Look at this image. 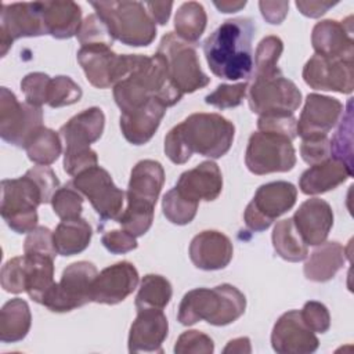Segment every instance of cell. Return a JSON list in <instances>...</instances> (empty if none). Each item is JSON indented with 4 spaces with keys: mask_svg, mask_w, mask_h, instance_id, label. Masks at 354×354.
Masks as SVG:
<instances>
[{
    "mask_svg": "<svg viewBox=\"0 0 354 354\" xmlns=\"http://www.w3.org/2000/svg\"><path fill=\"white\" fill-rule=\"evenodd\" d=\"M292 220L306 245L318 246L329 235L333 225V212L326 201L310 198L299 206Z\"/></svg>",
    "mask_w": 354,
    "mask_h": 354,
    "instance_id": "7402d4cb",
    "label": "cell"
},
{
    "mask_svg": "<svg viewBox=\"0 0 354 354\" xmlns=\"http://www.w3.org/2000/svg\"><path fill=\"white\" fill-rule=\"evenodd\" d=\"M43 127L40 106L19 102L7 87L0 90V136L8 144L25 148L32 136Z\"/></svg>",
    "mask_w": 354,
    "mask_h": 354,
    "instance_id": "7c38bea8",
    "label": "cell"
},
{
    "mask_svg": "<svg viewBox=\"0 0 354 354\" xmlns=\"http://www.w3.org/2000/svg\"><path fill=\"white\" fill-rule=\"evenodd\" d=\"M351 17L346 21L325 19L315 24L311 35L313 48L317 55L329 59L353 61L354 41Z\"/></svg>",
    "mask_w": 354,
    "mask_h": 354,
    "instance_id": "ffe728a7",
    "label": "cell"
},
{
    "mask_svg": "<svg viewBox=\"0 0 354 354\" xmlns=\"http://www.w3.org/2000/svg\"><path fill=\"white\" fill-rule=\"evenodd\" d=\"M83 91L77 83H75L69 76H55L51 77L48 86L47 105L51 108H61L79 102Z\"/></svg>",
    "mask_w": 354,
    "mask_h": 354,
    "instance_id": "60d3db41",
    "label": "cell"
},
{
    "mask_svg": "<svg viewBox=\"0 0 354 354\" xmlns=\"http://www.w3.org/2000/svg\"><path fill=\"white\" fill-rule=\"evenodd\" d=\"M47 35L41 1L1 4L0 12V54L4 57L14 40L19 37H33Z\"/></svg>",
    "mask_w": 354,
    "mask_h": 354,
    "instance_id": "9a60e30c",
    "label": "cell"
},
{
    "mask_svg": "<svg viewBox=\"0 0 354 354\" xmlns=\"http://www.w3.org/2000/svg\"><path fill=\"white\" fill-rule=\"evenodd\" d=\"M98 156L91 148L65 149L64 151V170L69 176H76L93 166H97Z\"/></svg>",
    "mask_w": 354,
    "mask_h": 354,
    "instance_id": "f907efd6",
    "label": "cell"
},
{
    "mask_svg": "<svg viewBox=\"0 0 354 354\" xmlns=\"http://www.w3.org/2000/svg\"><path fill=\"white\" fill-rule=\"evenodd\" d=\"M337 3H330V1H319V0H297L296 1V7L299 8V11L310 18H318L321 15H324L329 8H332L333 6H336Z\"/></svg>",
    "mask_w": 354,
    "mask_h": 354,
    "instance_id": "680465c9",
    "label": "cell"
},
{
    "mask_svg": "<svg viewBox=\"0 0 354 354\" xmlns=\"http://www.w3.org/2000/svg\"><path fill=\"white\" fill-rule=\"evenodd\" d=\"M32 325V314L25 300L15 297L0 310V340L15 343L22 340Z\"/></svg>",
    "mask_w": 354,
    "mask_h": 354,
    "instance_id": "d6a6232c",
    "label": "cell"
},
{
    "mask_svg": "<svg viewBox=\"0 0 354 354\" xmlns=\"http://www.w3.org/2000/svg\"><path fill=\"white\" fill-rule=\"evenodd\" d=\"M184 94L169 76L166 61L155 55L134 54L129 75L113 86V98L122 112L136 109L149 100H158L166 108L177 104Z\"/></svg>",
    "mask_w": 354,
    "mask_h": 354,
    "instance_id": "3957f363",
    "label": "cell"
},
{
    "mask_svg": "<svg viewBox=\"0 0 354 354\" xmlns=\"http://www.w3.org/2000/svg\"><path fill=\"white\" fill-rule=\"evenodd\" d=\"M342 113L343 104L339 100L311 93L306 97L304 108L296 122V133L301 140L328 136Z\"/></svg>",
    "mask_w": 354,
    "mask_h": 354,
    "instance_id": "e0dca14e",
    "label": "cell"
},
{
    "mask_svg": "<svg viewBox=\"0 0 354 354\" xmlns=\"http://www.w3.org/2000/svg\"><path fill=\"white\" fill-rule=\"evenodd\" d=\"M145 7L149 10V14L155 24L158 22L159 25H165L169 21L170 11L173 7L171 1H148L145 3Z\"/></svg>",
    "mask_w": 354,
    "mask_h": 354,
    "instance_id": "91938a15",
    "label": "cell"
},
{
    "mask_svg": "<svg viewBox=\"0 0 354 354\" xmlns=\"http://www.w3.org/2000/svg\"><path fill=\"white\" fill-rule=\"evenodd\" d=\"M98 271L90 261L69 264L43 300V306L53 313H68L91 301V285Z\"/></svg>",
    "mask_w": 354,
    "mask_h": 354,
    "instance_id": "30bf717a",
    "label": "cell"
},
{
    "mask_svg": "<svg viewBox=\"0 0 354 354\" xmlns=\"http://www.w3.org/2000/svg\"><path fill=\"white\" fill-rule=\"evenodd\" d=\"M77 40L84 46H108L112 47L113 39L106 28V25L102 22V19L97 14L88 15L83 22L77 32Z\"/></svg>",
    "mask_w": 354,
    "mask_h": 354,
    "instance_id": "ee69618b",
    "label": "cell"
},
{
    "mask_svg": "<svg viewBox=\"0 0 354 354\" xmlns=\"http://www.w3.org/2000/svg\"><path fill=\"white\" fill-rule=\"evenodd\" d=\"M272 246L279 257L286 261L297 263L306 260L308 249L297 232L293 220L285 218L275 224L272 230Z\"/></svg>",
    "mask_w": 354,
    "mask_h": 354,
    "instance_id": "836d02e7",
    "label": "cell"
},
{
    "mask_svg": "<svg viewBox=\"0 0 354 354\" xmlns=\"http://www.w3.org/2000/svg\"><path fill=\"white\" fill-rule=\"evenodd\" d=\"M353 112H351V100L347 102V109L343 115L339 129L336 130L330 144V158L343 162L350 170H353Z\"/></svg>",
    "mask_w": 354,
    "mask_h": 354,
    "instance_id": "f35d334b",
    "label": "cell"
},
{
    "mask_svg": "<svg viewBox=\"0 0 354 354\" xmlns=\"http://www.w3.org/2000/svg\"><path fill=\"white\" fill-rule=\"evenodd\" d=\"M105 126V115L101 108L91 106L71 118L59 129V137L65 149L90 148V144L100 140Z\"/></svg>",
    "mask_w": 354,
    "mask_h": 354,
    "instance_id": "484cf974",
    "label": "cell"
},
{
    "mask_svg": "<svg viewBox=\"0 0 354 354\" xmlns=\"http://www.w3.org/2000/svg\"><path fill=\"white\" fill-rule=\"evenodd\" d=\"M297 199V189L288 181H272L257 188L246 206L243 220L252 231L267 230L275 218L290 210Z\"/></svg>",
    "mask_w": 354,
    "mask_h": 354,
    "instance_id": "8fae6325",
    "label": "cell"
},
{
    "mask_svg": "<svg viewBox=\"0 0 354 354\" xmlns=\"http://www.w3.org/2000/svg\"><path fill=\"white\" fill-rule=\"evenodd\" d=\"M346 252L342 243L336 241L324 242L313 250L304 263V275L314 282H326L332 279L343 267Z\"/></svg>",
    "mask_w": 354,
    "mask_h": 354,
    "instance_id": "f546056e",
    "label": "cell"
},
{
    "mask_svg": "<svg viewBox=\"0 0 354 354\" xmlns=\"http://www.w3.org/2000/svg\"><path fill=\"white\" fill-rule=\"evenodd\" d=\"M188 201H214L223 189V176L217 163L205 160L196 167L181 173L174 187Z\"/></svg>",
    "mask_w": 354,
    "mask_h": 354,
    "instance_id": "cb8c5ba5",
    "label": "cell"
},
{
    "mask_svg": "<svg viewBox=\"0 0 354 354\" xmlns=\"http://www.w3.org/2000/svg\"><path fill=\"white\" fill-rule=\"evenodd\" d=\"M163 183L165 170L159 162L152 159L140 160L131 169L126 198L156 205Z\"/></svg>",
    "mask_w": 354,
    "mask_h": 354,
    "instance_id": "f1b7e54d",
    "label": "cell"
},
{
    "mask_svg": "<svg viewBox=\"0 0 354 354\" xmlns=\"http://www.w3.org/2000/svg\"><path fill=\"white\" fill-rule=\"evenodd\" d=\"M41 203L43 194L28 173L1 181L0 213L12 231L26 234L35 230L37 227L36 209Z\"/></svg>",
    "mask_w": 354,
    "mask_h": 354,
    "instance_id": "8992f818",
    "label": "cell"
},
{
    "mask_svg": "<svg viewBox=\"0 0 354 354\" xmlns=\"http://www.w3.org/2000/svg\"><path fill=\"white\" fill-rule=\"evenodd\" d=\"M245 163L249 171L257 176L285 173L295 167L296 151L292 140L285 136L256 131L249 138Z\"/></svg>",
    "mask_w": 354,
    "mask_h": 354,
    "instance_id": "9c48e42d",
    "label": "cell"
},
{
    "mask_svg": "<svg viewBox=\"0 0 354 354\" xmlns=\"http://www.w3.org/2000/svg\"><path fill=\"white\" fill-rule=\"evenodd\" d=\"M283 51V43L278 36L264 37L254 54V75L270 73L278 68V59Z\"/></svg>",
    "mask_w": 354,
    "mask_h": 354,
    "instance_id": "7bdbcfd3",
    "label": "cell"
},
{
    "mask_svg": "<svg viewBox=\"0 0 354 354\" xmlns=\"http://www.w3.org/2000/svg\"><path fill=\"white\" fill-rule=\"evenodd\" d=\"M235 126L218 113H192L165 137V153L176 163L188 162L192 153L221 158L234 141Z\"/></svg>",
    "mask_w": 354,
    "mask_h": 354,
    "instance_id": "6da1fadb",
    "label": "cell"
},
{
    "mask_svg": "<svg viewBox=\"0 0 354 354\" xmlns=\"http://www.w3.org/2000/svg\"><path fill=\"white\" fill-rule=\"evenodd\" d=\"M91 235V225L84 218L62 220L53 232L57 253L66 257L83 252L90 245Z\"/></svg>",
    "mask_w": 354,
    "mask_h": 354,
    "instance_id": "4dcf8cb0",
    "label": "cell"
},
{
    "mask_svg": "<svg viewBox=\"0 0 354 354\" xmlns=\"http://www.w3.org/2000/svg\"><path fill=\"white\" fill-rule=\"evenodd\" d=\"M24 253L25 254H43L51 259H55L57 249L54 246L53 232L47 227H36L30 232L24 243Z\"/></svg>",
    "mask_w": 354,
    "mask_h": 354,
    "instance_id": "c3c4849f",
    "label": "cell"
},
{
    "mask_svg": "<svg viewBox=\"0 0 354 354\" xmlns=\"http://www.w3.org/2000/svg\"><path fill=\"white\" fill-rule=\"evenodd\" d=\"M256 26L246 17L224 21L203 43L206 62L213 75L239 80L249 77L253 68L252 40Z\"/></svg>",
    "mask_w": 354,
    "mask_h": 354,
    "instance_id": "7a4b0ae2",
    "label": "cell"
},
{
    "mask_svg": "<svg viewBox=\"0 0 354 354\" xmlns=\"http://www.w3.org/2000/svg\"><path fill=\"white\" fill-rule=\"evenodd\" d=\"M196 202L184 198L176 188H171L163 195L162 210L166 218L177 225L189 224L198 212Z\"/></svg>",
    "mask_w": 354,
    "mask_h": 354,
    "instance_id": "ab89813d",
    "label": "cell"
},
{
    "mask_svg": "<svg viewBox=\"0 0 354 354\" xmlns=\"http://www.w3.org/2000/svg\"><path fill=\"white\" fill-rule=\"evenodd\" d=\"M39 185L43 194V203H51V198L55 191L59 188V181L54 173V170L48 166L37 165L26 171Z\"/></svg>",
    "mask_w": 354,
    "mask_h": 354,
    "instance_id": "11a10c76",
    "label": "cell"
},
{
    "mask_svg": "<svg viewBox=\"0 0 354 354\" xmlns=\"http://www.w3.org/2000/svg\"><path fill=\"white\" fill-rule=\"evenodd\" d=\"M101 242L108 252L115 254L127 253L138 246L136 236L124 230H112L105 232L101 238Z\"/></svg>",
    "mask_w": 354,
    "mask_h": 354,
    "instance_id": "9f6ffc18",
    "label": "cell"
},
{
    "mask_svg": "<svg viewBox=\"0 0 354 354\" xmlns=\"http://www.w3.org/2000/svg\"><path fill=\"white\" fill-rule=\"evenodd\" d=\"M248 93V83L236 84H220L216 90L205 97V102L220 109L238 106Z\"/></svg>",
    "mask_w": 354,
    "mask_h": 354,
    "instance_id": "bcb514c9",
    "label": "cell"
},
{
    "mask_svg": "<svg viewBox=\"0 0 354 354\" xmlns=\"http://www.w3.org/2000/svg\"><path fill=\"white\" fill-rule=\"evenodd\" d=\"M51 206L54 213L61 220L80 217L83 210V196L82 194L69 183L59 187L51 198Z\"/></svg>",
    "mask_w": 354,
    "mask_h": 354,
    "instance_id": "b9f144b4",
    "label": "cell"
},
{
    "mask_svg": "<svg viewBox=\"0 0 354 354\" xmlns=\"http://www.w3.org/2000/svg\"><path fill=\"white\" fill-rule=\"evenodd\" d=\"M50 80L51 77L43 72L28 73L21 80V90L25 95L26 102L35 106H41L43 104H47Z\"/></svg>",
    "mask_w": 354,
    "mask_h": 354,
    "instance_id": "7dc6e473",
    "label": "cell"
},
{
    "mask_svg": "<svg viewBox=\"0 0 354 354\" xmlns=\"http://www.w3.org/2000/svg\"><path fill=\"white\" fill-rule=\"evenodd\" d=\"M25 151L33 163L48 166L61 155L62 145L59 134L43 126L28 141Z\"/></svg>",
    "mask_w": 354,
    "mask_h": 354,
    "instance_id": "d590c367",
    "label": "cell"
},
{
    "mask_svg": "<svg viewBox=\"0 0 354 354\" xmlns=\"http://www.w3.org/2000/svg\"><path fill=\"white\" fill-rule=\"evenodd\" d=\"M304 82L314 90L350 94L354 88L353 61L313 55L303 68Z\"/></svg>",
    "mask_w": 354,
    "mask_h": 354,
    "instance_id": "2e32d148",
    "label": "cell"
},
{
    "mask_svg": "<svg viewBox=\"0 0 354 354\" xmlns=\"http://www.w3.org/2000/svg\"><path fill=\"white\" fill-rule=\"evenodd\" d=\"M271 346L279 354H307L314 353L319 342L315 333L304 324L300 311L290 310L275 322L271 333Z\"/></svg>",
    "mask_w": 354,
    "mask_h": 354,
    "instance_id": "ac0fdd59",
    "label": "cell"
},
{
    "mask_svg": "<svg viewBox=\"0 0 354 354\" xmlns=\"http://www.w3.org/2000/svg\"><path fill=\"white\" fill-rule=\"evenodd\" d=\"M1 288L8 293L26 292L25 256L10 259L1 268Z\"/></svg>",
    "mask_w": 354,
    "mask_h": 354,
    "instance_id": "f6af8a7d",
    "label": "cell"
},
{
    "mask_svg": "<svg viewBox=\"0 0 354 354\" xmlns=\"http://www.w3.org/2000/svg\"><path fill=\"white\" fill-rule=\"evenodd\" d=\"M301 104L297 86L281 69L253 76L249 87V106L260 116H289Z\"/></svg>",
    "mask_w": 354,
    "mask_h": 354,
    "instance_id": "52a82bcc",
    "label": "cell"
},
{
    "mask_svg": "<svg viewBox=\"0 0 354 354\" xmlns=\"http://www.w3.org/2000/svg\"><path fill=\"white\" fill-rule=\"evenodd\" d=\"M169 333V321L162 310L141 308L129 332L130 353H163L162 344Z\"/></svg>",
    "mask_w": 354,
    "mask_h": 354,
    "instance_id": "44dd1931",
    "label": "cell"
},
{
    "mask_svg": "<svg viewBox=\"0 0 354 354\" xmlns=\"http://www.w3.org/2000/svg\"><path fill=\"white\" fill-rule=\"evenodd\" d=\"M263 18L271 25H279L289 10V1H260L259 3Z\"/></svg>",
    "mask_w": 354,
    "mask_h": 354,
    "instance_id": "6f0895ef",
    "label": "cell"
},
{
    "mask_svg": "<svg viewBox=\"0 0 354 354\" xmlns=\"http://www.w3.org/2000/svg\"><path fill=\"white\" fill-rule=\"evenodd\" d=\"M300 155L310 166L330 158V144L328 136L303 140L300 145Z\"/></svg>",
    "mask_w": 354,
    "mask_h": 354,
    "instance_id": "f5cc1de1",
    "label": "cell"
},
{
    "mask_svg": "<svg viewBox=\"0 0 354 354\" xmlns=\"http://www.w3.org/2000/svg\"><path fill=\"white\" fill-rule=\"evenodd\" d=\"M173 290L170 282L158 274H147L140 285L138 293L136 296V307L141 308H158L163 310L170 299Z\"/></svg>",
    "mask_w": 354,
    "mask_h": 354,
    "instance_id": "8d00e7d4",
    "label": "cell"
},
{
    "mask_svg": "<svg viewBox=\"0 0 354 354\" xmlns=\"http://www.w3.org/2000/svg\"><path fill=\"white\" fill-rule=\"evenodd\" d=\"M84 195L102 220H118L123 212L124 192L119 189L111 174L101 166H93L76 174L71 183Z\"/></svg>",
    "mask_w": 354,
    "mask_h": 354,
    "instance_id": "4fadbf2b",
    "label": "cell"
},
{
    "mask_svg": "<svg viewBox=\"0 0 354 354\" xmlns=\"http://www.w3.org/2000/svg\"><path fill=\"white\" fill-rule=\"evenodd\" d=\"M304 324L315 333H325L330 326V315L325 304L319 301H307L300 310Z\"/></svg>",
    "mask_w": 354,
    "mask_h": 354,
    "instance_id": "816d5d0a",
    "label": "cell"
},
{
    "mask_svg": "<svg viewBox=\"0 0 354 354\" xmlns=\"http://www.w3.org/2000/svg\"><path fill=\"white\" fill-rule=\"evenodd\" d=\"M223 353H252L250 347V339L243 336V337H236L228 342V344L224 347Z\"/></svg>",
    "mask_w": 354,
    "mask_h": 354,
    "instance_id": "94428289",
    "label": "cell"
},
{
    "mask_svg": "<svg viewBox=\"0 0 354 354\" xmlns=\"http://www.w3.org/2000/svg\"><path fill=\"white\" fill-rule=\"evenodd\" d=\"M351 176L353 170L343 162L328 158L303 171L299 180V188L306 195H318L335 189Z\"/></svg>",
    "mask_w": 354,
    "mask_h": 354,
    "instance_id": "4316f807",
    "label": "cell"
},
{
    "mask_svg": "<svg viewBox=\"0 0 354 354\" xmlns=\"http://www.w3.org/2000/svg\"><path fill=\"white\" fill-rule=\"evenodd\" d=\"M207 22L206 11L203 6L198 1H187L183 3L174 17V29L176 35L189 43L194 44L199 40L202 33L205 32Z\"/></svg>",
    "mask_w": 354,
    "mask_h": 354,
    "instance_id": "e575fe53",
    "label": "cell"
},
{
    "mask_svg": "<svg viewBox=\"0 0 354 354\" xmlns=\"http://www.w3.org/2000/svg\"><path fill=\"white\" fill-rule=\"evenodd\" d=\"M245 308V295L230 283H221L212 289L196 288L187 292L180 303L177 319L185 326L198 321L224 326L236 321Z\"/></svg>",
    "mask_w": 354,
    "mask_h": 354,
    "instance_id": "277c9868",
    "label": "cell"
},
{
    "mask_svg": "<svg viewBox=\"0 0 354 354\" xmlns=\"http://www.w3.org/2000/svg\"><path fill=\"white\" fill-rule=\"evenodd\" d=\"M41 15L47 35L71 39L82 26V8L75 1H41Z\"/></svg>",
    "mask_w": 354,
    "mask_h": 354,
    "instance_id": "83f0119b",
    "label": "cell"
},
{
    "mask_svg": "<svg viewBox=\"0 0 354 354\" xmlns=\"http://www.w3.org/2000/svg\"><path fill=\"white\" fill-rule=\"evenodd\" d=\"M166 106L158 100H149L144 105L120 113V130L133 145L147 144L156 133Z\"/></svg>",
    "mask_w": 354,
    "mask_h": 354,
    "instance_id": "d4e9b609",
    "label": "cell"
},
{
    "mask_svg": "<svg viewBox=\"0 0 354 354\" xmlns=\"http://www.w3.org/2000/svg\"><path fill=\"white\" fill-rule=\"evenodd\" d=\"M220 12L228 14V12H236L242 10L246 6V1H214L213 3Z\"/></svg>",
    "mask_w": 354,
    "mask_h": 354,
    "instance_id": "6125c7cd",
    "label": "cell"
},
{
    "mask_svg": "<svg viewBox=\"0 0 354 354\" xmlns=\"http://www.w3.org/2000/svg\"><path fill=\"white\" fill-rule=\"evenodd\" d=\"M156 53L165 58L169 76L183 94H191L209 84L210 77L202 71L194 44L181 40L176 33L167 32Z\"/></svg>",
    "mask_w": 354,
    "mask_h": 354,
    "instance_id": "ba28073f",
    "label": "cell"
},
{
    "mask_svg": "<svg viewBox=\"0 0 354 354\" xmlns=\"http://www.w3.org/2000/svg\"><path fill=\"white\" fill-rule=\"evenodd\" d=\"M296 119L293 115L289 116H260L257 120L259 131H268L285 136L293 141L296 138Z\"/></svg>",
    "mask_w": 354,
    "mask_h": 354,
    "instance_id": "db71d44e",
    "label": "cell"
},
{
    "mask_svg": "<svg viewBox=\"0 0 354 354\" xmlns=\"http://www.w3.org/2000/svg\"><path fill=\"white\" fill-rule=\"evenodd\" d=\"M77 61L94 87L108 88L129 75L134 54L119 55L108 46H84L77 51Z\"/></svg>",
    "mask_w": 354,
    "mask_h": 354,
    "instance_id": "5bb4252c",
    "label": "cell"
},
{
    "mask_svg": "<svg viewBox=\"0 0 354 354\" xmlns=\"http://www.w3.org/2000/svg\"><path fill=\"white\" fill-rule=\"evenodd\" d=\"M138 285V271L130 261H119L97 274L91 285V301L118 304L134 292Z\"/></svg>",
    "mask_w": 354,
    "mask_h": 354,
    "instance_id": "d6986e66",
    "label": "cell"
},
{
    "mask_svg": "<svg viewBox=\"0 0 354 354\" xmlns=\"http://www.w3.org/2000/svg\"><path fill=\"white\" fill-rule=\"evenodd\" d=\"M155 205L127 198V207L116 220L122 230L137 236H142L152 225Z\"/></svg>",
    "mask_w": 354,
    "mask_h": 354,
    "instance_id": "74e56055",
    "label": "cell"
},
{
    "mask_svg": "<svg viewBox=\"0 0 354 354\" xmlns=\"http://www.w3.org/2000/svg\"><path fill=\"white\" fill-rule=\"evenodd\" d=\"M232 242L220 231H202L189 243V259L199 270L214 271L225 268L232 260Z\"/></svg>",
    "mask_w": 354,
    "mask_h": 354,
    "instance_id": "603a6c76",
    "label": "cell"
},
{
    "mask_svg": "<svg viewBox=\"0 0 354 354\" xmlns=\"http://www.w3.org/2000/svg\"><path fill=\"white\" fill-rule=\"evenodd\" d=\"M95 14L106 25L113 40L133 47L149 46L156 36V25L140 1H93Z\"/></svg>",
    "mask_w": 354,
    "mask_h": 354,
    "instance_id": "5b68a950",
    "label": "cell"
},
{
    "mask_svg": "<svg viewBox=\"0 0 354 354\" xmlns=\"http://www.w3.org/2000/svg\"><path fill=\"white\" fill-rule=\"evenodd\" d=\"M26 267V293L43 304L44 297L54 286V259L43 254H24Z\"/></svg>",
    "mask_w": 354,
    "mask_h": 354,
    "instance_id": "1f68e13d",
    "label": "cell"
},
{
    "mask_svg": "<svg viewBox=\"0 0 354 354\" xmlns=\"http://www.w3.org/2000/svg\"><path fill=\"white\" fill-rule=\"evenodd\" d=\"M214 351L213 340L199 330H185L174 344L176 354H212Z\"/></svg>",
    "mask_w": 354,
    "mask_h": 354,
    "instance_id": "681fc988",
    "label": "cell"
}]
</instances>
